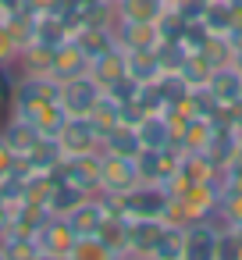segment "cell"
<instances>
[{
    "label": "cell",
    "instance_id": "obj_1",
    "mask_svg": "<svg viewBox=\"0 0 242 260\" xmlns=\"http://www.w3.org/2000/svg\"><path fill=\"white\" fill-rule=\"evenodd\" d=\"M54 143L61 146L64 157H79V153L103 150V136H100V128H96L89 118H75V114H68V118L61 121V128L54 132Z\"/></svg>",
    "mask_w": 242,
    "mask_h": 260
},
{
    "label": "cell",
    "instance_id": "obj_2",
    "mask_svg": "<svg viewBox=\"0 0 242 260\" xmlns=\"http://www.w3.org/2000/svg\"><path fill=\"white\" fill-rule=\"evenodd\" d=\"M100 86L89 79V75H75V79H64L61 89H57V104L64 114H75V118H89V111L96 107L100 100Z\"/></svg>",
    "mask_w": 242,
    "mask_h": 260
},
{
    "label": "cell",
    "instance_id": "obj_3",
    "mask_svg": "<svg viewBox=\"0 0 242 260\" xmlns=\"http://www.w3.org/2000/svg\"><path fill=\"white\" fill-rule=\"evenodd\" d=\"M36 249L40 256H50V260H72V246H75V232L64 217H47L40 228H36Z\"/></svg>",
    "mask_w": 242,
    "mask_h": 260
},
{
    "label": "cell",
    "instance_id": "obj_4",
    "mask_svg": "<svg viewBox=\"0 0 242 260\" xmlns=\"http://www.w3.org/2000/svg\"><path fill=\"white\" fill-rule=\"evenodd\" d=\"M178 157L182 150L178 146H160V150H139L135 153V171H139V182H150V185H164L175 171H178Z\"/></svg>",
    "mask_w": 242,
    "mask_h": 260
},
{
    "label": "cell",
    "instance_id": "obj_5",
    "mask_svg": "<svg viewBox=\"0 0 242 260\" xmlns=\"http://www.w3.org/2000/svg\"><path fill=\"white\" fill-rule=\"evenodd\" d=\"M167 203H171V196L164 192V185H150V182H139L135 189H128L121 196L125 217H164Z\"/></svg>",
    "mask_w": 242,
    "mask_h": 260
},
{
    "label": "cell",
    "instance_id": "obj_6",
    "mask_svg": "<svg viewBox=\"0 0 242 260\" xmlns=\"http://www.w3.org/2000/svg\"><path fill=\"white\" fill-rule=\"evenodd\" d=\"M139 185V171H135V157H118L103 150V164H100V189L96 192H114L125 196L128 189Z\"/></svg>",
    "mask_w": 242,
    "mask_h": 260
},
{
    "label": "cell",
    "instance_id": "obj_7",
    "mask_svg": "<svg viewBox=\"0 0 242 260\" xmlns=\"http://www.w3.org/2000/svg\"><path fill=\"white\" fill-rule=\"evenodd\" d=\"M217 235H221V221H189L182 228V239H185V249H182V260H214L217 253Z\"/></svg>",
    "mask_w": 242,
    "mask_h": 260
},
{
    "label": "cell",
    "instance_id": "obj_8",
    "mask_svg": "<svg viewBox=\"0 0 242 260\" xmlns=\"http://www.w3.org/2000/svg\"><path fill=\"white\" fill-rule=\"evenodd\" d=\"M100 164H103V150L79 153V157H64V164H61V175H64L68 182H75L79 189H86V192H96V189H100Z\"/></svg>",
    "mask_w": 242,
    "mask_h": 260
},
{
    "label": "cell",
    "instance_id": "obj_9",
    "mask_svg": "<svg viewBox=\"0 0 242 260\" xmlns=\"http://www.w3.org/2000/svg\"><path fill=\"white\" fill-rule=\"evenodd\" d=\"M206 93L217 100L221 111L235 107L242 100V68L238 64H221L210 72V82H206Z\"/></svg>",
    "mask_w": 242,
    "mask_h": 260
},
{
    "label": "cell",
    "instance_id": "obj_10",
    "mask_svg": "<svg viewBox=\"0 0 242 260\" xmlns=\"http://www.w3.org/2000/svg\"><path fill=\"white\" fill-rule=\"evenodd\" d=\"M164 228H167L164 217H128V246H125V256H150Z\"/></svg>",
    "mask_w": 242,
    "mask_h": 260
},
{
    "label": "cell",
    "instance_id": "obj_11",
    "mask_svg": "<svg viewBox=\"0 0 242 260\" xmlns=\"http://www.w3.org/2000/svg\"><path fill=\"white\" fill-rule=\"evenodd\" d=\"M86 68H89V54L79 47V40H75V36H72V40H64V43L54 50V57H50V75H54L57 82L75 79V75H86Z\"/></svg>",
    "mask_w": 242,
    "mask_h": 260
},
{
    "label": "cell",
    "instance_id": "obj_12",
    "mask_svg": "<svg viewBox=\"0 0 242 260\" xmlns=\"http://www.w3.org/2000/svg\"><path fill=\"white\" fill-rule=\"evenodd\" d=\"M86 75L100 86V89H111L114 82H121L125 75H128V64H125V50L121 47H111V50H103V54H96L93 61H89V68H86Z\"/></svg>",
    "mask_w": 242,
    "mask_h": 260
},
{
    "label": "cell",
    "instance_id": "obj_13",
    "mask_svg": "<svg viewBox=\"0 0 242 260\" xmlns=\"http://www.w3.org/2000/svg\"><path fill=\"white\" fill-rule=\"evenodd\" d=\"M114 40L121 50H153L160 43V32H157V22H125L118 18L114 22Z\"/></svg>",
    "mask_w": 242,
    "mask_h": 260
},
{
    "label": "cell",
    "instance_id": "obj_14",
    "mask_svg": "<svg viewBox=\"0 0 242 260\" xmlns=\"http://www.w3.org/2000/svg\"><path fill=\"white\" fill-rule=\"evenodd\" d=\"M135 136H139V146H146V150L175 146V128H171V121H167L164 111L139 114V118H135Z\"/></svg>",
    "mask_w": 242,
    "mask_h": 260
},
{
    "label": "cell",
    "instance_id": "obj_15",
    "mask_svg": "<svg viewBox=\"0 0 242 260\" xmlns=\"http://www.w3.org/2000/svg\"><path fill=\"white\" fill-rule=\"evenodd\" d=\"M61 164H64V153H61V146L54 143V136H43L29 153H22L18 157V171H61Z\"/></svg>",
    "mask_w": 242,
    "mask_h": 260
},
{
    "label": "cell",
    "instance_id": "obj_16",
    "mask_svg": "<svg viewBox=\"0 0 242 260\" xmlns=\"http://www.w3.org/2000/svg\"><path fill=\"white\" fill-rule=\"evenodd\" d=\"M64 221L72 224V232H75V235H96V232H100V224L107 221V207H103L100 192L86 196V200H82V203H79Z\"/></svg>",
    "mask_w": 242,
    "mask_h": 260
},
{
    "label": "cell",
    "instance_id": "obj_17",
    "mask_svg": "<svg viewBox=\"0 0 242 260\" xmlns=\"http://www.w3.org/2000/svg\"><path fill=\"white\" fill-rule=\"evenodd\" d=\"M86 196H93V192H86V189H79L75 182H68L61 171H57V178H54V189H50V196H47V214H54V217H68Z\"/></svg>",
    "mask_w": 242,
    "mask_h": 260
},
{
    "label": "cell",
    "instance_id": "obj_18",
    "mask_svg": "<svg viewBox=\"0 0 242 260\" xmlns=\"http://www.w3.org/2000/svg\"><path fill=\"white\" fill-rule=\"evenodd\" d=\"M0 136L8 139V146L22 157V153H29L40 139H43V132L29 121V118H22V114H8V121L0 125Z\"/></svg>",
    "mask_w": 242,
    "mask_h": 260
},
{
    "label": "cell",
    "instance_id": "obj_19",
    "mask_svg": "<svg viewBox=\"0 0 242 260\" xmlns=\"http://www.w3.org/2000/svg\"><path fill=\"white\" fill-rule=\"evenodd\" d=\"M125 64H128V75H132L139 86L157 82V79L164 75V64H160V57H157V47H153V50H125Z\"/></svg>",
    "mask_w": 242,
    "mask_h": 260
},
{
    "label": "cell",
    "instance_id": "obj_20",
    "mask_svg": "<svg viewBox=\"0 0 242 260\" xmlns=\"http://www.w3.org/2000/svg\"><path fill=\"white\" fill-rule=\"evenodd\" d=\"M103 150L107 153H118V157H135L143 146H139V136H135V121H118L103 132Z\"/></svg>",
    "mask_w": 242,
    "mask_h": 260
},
{
    "label": "cell",
    "instance_id": "obj_21",
    "mask_svg": "<svg viewBox=\"0 0 242 260\" xmlns=\"http://www.w3.org/2000/svg\"><path fill=\"white\" fill-rule=\"evenodd\" d=\"M199 25H203L210 36H228V32L235 29V22H231V4H228V0H203Z\"/></svg>",
    "mask_w": 242,
    "mask_h": 260
},
{
    "label": "cell",
    "instance_id": "obj_22",
    "mask_svg": "<svg viewBox=\"0 0 242 260\" xmlns=\"http://www.w3.org/2000/svg\"><path fill=\"white\" fill-rule=\"evenodd\" d=\"M114 11L125 22H157L164 11V0H114Z\"/></svg>",
    "mask_w": 242,
    "mask_h": 260
},
{
    "label": "cell",
    "instance_id": "obj_23",
    "mask_svg": "<svg viewBox=\"0 0 242 260\" xmlns=\"http://www.w3.org/2000/svg\"><path fill=\"white\" fill-rule=\"evenodd\" d=\"M22 118H29V121H32V125L43 132V136H54L68 114L61 111V104H57V100H47V104H36V107H29Z\"/></svg>",
    "mask_w": 242,
    "mask_h": 260
},
{
    "label": "cell",
    "instance_id": "obj_24",
    "mask_svg": "<svg viewBox=\"0 0 242 260\" xmlns=\"http://www.w3.org/2000/svg\"><path fill=\"white\" fill-rule=\"evenodd\" d=\"M96 235L103 239V246L111 249V256H125V246H128V217H114V214H107V221L100 224Z\"/></svg>",
    "mask_w": 242,
    "mask_h": 260
},
{
    "label": "cell",
    "instance_id": "obj_25",
    "mask_svg": "<svg viewBox=\"0 0 242 260\" xmlns=\"http://www.w3.org/2000/svg\"><path fill=\"white\" fill-rule=\"evenodd\" d=\"M210 72H214V64H210L203 54H185V61L178 64V75L185 79L189 89H203V86L210 82Z\"/></svg>",
    "mask_w": 242,
    "mask_h": 260
},
{
    "label": "cell",
    "instance_id": "obj_26",
    "mask_svg": "<svg viewBox=\"0 0 242 260\" xmlns=\"http://www.w3.org/2000/svg\"><path fill=\"white\" fill-rule=\"evenodd\" d=\"M121 118H125V107H121V104H118V100H114L111 93H100L96 107L89 111V121H93V125L100 128V136H103V132L111 128V125H118Z\"/></svg>",
    "mask_w": 242,
    "mask_h": 260
},
{
    "label": "cell",
    "instance_id": "obj_27",
    "mask_svg": "<svg viewBox=\"0 0 242 260\" xmlns=\"http://www.w3.org/2000/svg\"><path fill=\"white\" fill-rule=\"evenodd\" d=\"M182 249H185V239H182V224H171L167 221V228L160 232V239H157V246H153V260H182Z\"/></svg>",
    "mask_w": 242,
    "mask_h": 260
},
{
    "label": "cell",
    "instance_id": "obj_28",
    "mask_svg": "<svg viewBox=\"0 0 242 260\" xmlns=\"http://www.w3.org/2000/svg\"><path fill=\"white\" fill-rule=\"evenodd\" d=\"M75 40H79V47L89 54V61H93L96 54H103V50L118 47V40H114V25H103V29H86V32H79Z\"/></svg>",
    "mask_w": 242,
    "mask_h": 260
},
{
    "label": "cell",
    "instance_id": "obj_29",
    "mask_svg": "<svg viewBox=\"0 0 242 260\" xmlns=\"http://www.w3.org/2000/svg\"><path fill=\"white\" fill-rule=\"evenodd\" d=\"M72 260H111V249L103 246L100 235H75Z\"/></svg>",
    "mask_w": 242,
    "mask_h": 260
},
{
    "label": "cell",
    "instance_id": "obj_30",
    "mask_svg": "<svg viewBox=\"0 0 242 260\" xmlns=\"http://www.w3.org/2000/svg\"><path fill=\"white\" fill-rule=\"evenodd\" d=\"M15 86H18V68H15V64H0V114L11 111Z\"/></svg>",
    "mask_w": 242,
    "mask_h": 260
},
{
    "label": "cell",
    "instance_id": "obj_31",
    "mask_svg": "<svg viewBox=\"0 0 242 260\" xmlns=\"http://www.w3.org/2000/svg\"><path fill=\"white\" fill-rule=\"evenodd\" d=\"M18 54H22L18 40L11 36V29L4 25V18H0V64H18Z\"/></svg>",
    "mask_w": 242,
    "mask_h": 260
},
{
    "label": "cell",
    "instance_id": "obj_32",
    "mask_svg": "<svg viewBox=\"0 0 242 260\" xmlns=\"http://www.w3.org/2000/svg\"><path fill=\"white\" fill-rule=\"evenodd\" d=\"M18 168V153L8 146V139L0 136V175H8V171H15Z\"/></svg>",
    "mask_w": 242,
    "mask_h": 260
},
{
    "label": "cell",
    "instance_id": "obj_33",
    "mask_svg": "<svg viewBox=\"0 0 242 260\" xmlns=\"http://www.w3.org/2000/svg\"><path fill=\"white\" fill-rule=\"evenodd\" d=\"M25 8L36 11V15H43V11H61L64 0H25Z\"/></svg>",
    "mask_w": 242,
    "mask_h": 260
},
{
    "label": "cell",
    "instance_id": "obj_34",
    "mask_svg": "<svg viewBox=\"0 0 242 260\" xmlns=\"http://www.w3.org/2000/svg\"><path fill=\"white\" fill-rule=\"evenodd\" d=\"M107 0H64V8H100Z\"/></svg>",
    "mask_w": 242,
    "mask_h": 260
},
{
    "label": "cell",
    "instance_id": "obj_35",
    "mask_svg": "<svg viewBox=\"0 0 242 260\" xmlns=\"http://www.w3.org/2000/svg\"><path fill=\"white\" fill-rule=\"evenodd\" d=\"M0 8H4V15H11V11H22L25 8V0H0Z\"/></svg>",
    "mask_w": 242,
    "mask_h": 260
},
{
    "label": "cell",
    "instance_id": "obj_36",
    "mask_svg": "<svg viewBox=\"0 0 242 260\" xmlns=\"http://www.w3.org/2000/svg\"><path fill=\"white\" fill-rule=\"evenodd\" d=\"M178 4H185V0H164V8H178Z\"/></svg>",
    "mask_w": 242,
    "mask_h": 260
},
{
    "label": "cell",
    "instance_id": "obj_37",
    "mask_svg": "<svg viewBox=\"0 0 242 260\" xmlns=\"http://www.w3.org/2000/svg\"><path fill=\"white\" fill-rule=\"evenodd\" d=\"M0 18H4V8H0Z\"/></svg>",
    "mask_w": 242,
    "mask_h": 260
}]
</instances>
